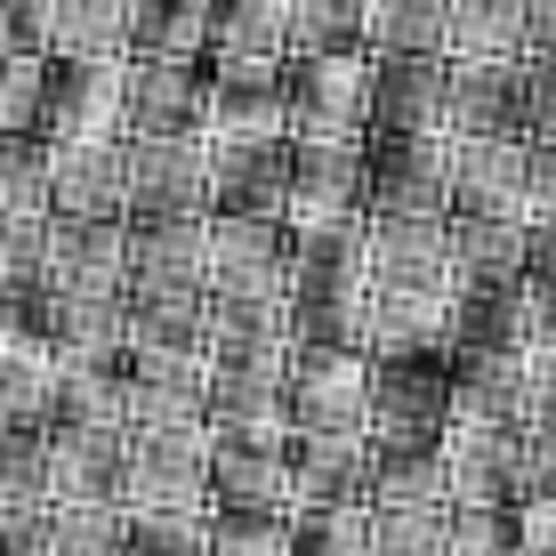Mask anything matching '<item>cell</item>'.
I'll return each instance as SVG.
<instances>
[{"mask_svg":"<svg viewBox=\"0 0 556 556\" xmlns=\"http://www.w3.org/2000/svg\"><path fill=\"white\" fill-rule=\"evenodd\" d=\"M371 251V363L379 355H452L459 275L452 218H363Z\"/></svg>","mask_w":556,"mask_h":556,"instance_id":"1","label":"cell"},{"mask_svg":"<svg viewBox=\"0 0 556 556\" xmlns=\"http://www.w3.org/2000/svg\"><path fill=\"white\" fill-rule=\"evenodd\" d=\"M282 315H291V348H355V355H371V251H363V226L291 242Z\"/></svg>","mask_w":556,"mask_h":556,"instance_id":"2","label":"cell"},{"mask_svg":"<svg viewBox=\"0 0 556 556\" xmlns=\"http://www.w3.org/2000/svg\"><path fill=\"white\" fill-rule=\"evenodd\" d=\"M363 218H371V138H291V194H282L291 242Z\"/></svg>","mask_w":556,"mask_h":556,"instance_id":"3","label":"cell"},{"mask_svg":"<svg viewBox=\"0 0 556 556\" xmlns=\"http://www.w3.org/2000/svg\"><path fill=\"white\" fill-rule=\"evenodd\" d=\"M282 122L291 138H371V49L282 56Z\"/></svg>","mask_w":556,"mask_h":556,"instance_id":"4","label":"cell"},{"mask_svg":"<svg viewBox=\"0 0 556 556\" xmlns=\"http://www.w3.org/2000/svg\"><path fill=\"white\" fill-rule=\"evenodd\" d=\"M282 428L291 435H371V355H355V348H291Z\"/></svg>","mask_w":556,"mask_h":556,"instance_id":"5","label":"cell"},{"mask_svg":"<svg viewBox=\"0 0 556 556\" xmlns=\"http://www.w3.org/2000/svg\"><path fill=\"white\" fill-rule=\"evenodd\" d=\"M210 419L194 428H138L129 435V476H122V508L153 516V508H210Z\"/></svg>","mask_w":556,"mask_h":556,"instance_id":"6","label":"cell"},{"mask_svg":"<svg viewBox=\"0 0 556 556\" xmlns=\"http://www.w3.org/2000/svg\"><path fill=\"white\" fill-rule=\"evenodd\" d=\"M444 428H452V355H379L371 444H444Z\"/></svg>","mask_w":556,"mask_h":556,"instance_id":"7","label":"cell"},{"mask_svg":"<svg viewBox=\"0 0 556 556\" xmlns=\"http://www.w3.org/2000/svg\"><path fill=\"white\" fill-rule=\"evenodd\" d=\"M452 169L459 138H371V218H452Z\"/></svg>","mask_w":556,"mask_h":556,"instance_id":"8","label":"cell"},{"mask_svg":"<svg viewBox=\"0 0 556 556\" xmlns=\"http://www.w3.org/2000/svg\"><path fill=\"white\" fill-rule=\"evenodd\" d=\"M210 146V210L282 218L291 194V129H202Z\"/></svg>","mask_w":556,"mask_h":556,"instance_id":"9","label":"cell"},{"mask_svg":"<svg viewBox=\"0 0 556 556\" xmlns=\"http://www.w3.org/2000/svg\"><path fill=\"white\" fill-rule=\"evenodd\" d=\"M452 138H532V56H452Z\"/></svg>","mask_w":556,"mask_h":556,"instance_id":"10","label":"cell"},{"mask_svg":"<svg viewBox=\"0 0 556 556\" xmlns=\"http://www.w3.org/2000/svg\"><path fill=\"white\" fill-rule=\"evenodd\" d=\"M291 291V226L210 210V299H282Z\"/></svg>","mask_w":556,"mask_h":556,"instance_id":"11","label":"cell"},{"mask_svg":"<svg viewBox=\"0 0 556 556\" xmlns=\"http://www.w3.org/2000/svg\"><path fill=\"white\" fill-rule=\"evenodd\" d=\"M444 484H452V508H525V428L452 419L444 428Z\"/></svg>","mask_w":556,"mask_h":556,"instance_id":"12","label":"cell"},{"mask_svg":"<svg viewBox=\"0 0 556 556\" xmlns=\"http://www.w3.org/2000/svg\"><path fill=\"white\" fill-rule=\"evenodd\" d=\"M49 218H81V226L129 218V138H65V146H49Z\"/></svg>","mask_w":556,"mask_h":556,"instance_id":"13","label":"cell"},{"mask_svg":"<svg viewBox=\"0 0 556 556\" xmlns=\"http://www.w3.org/2000/svg\"><path fill=\"white\" fill-rule=\"evenodd\" d=\"M129 218H210V146L129 138Z\"/></svg>","mask_w":556,"mask_h":556,"instance_id":"14","label":"cell"},{"mask_svg":"<svg viewBox=\"0 0 556 556\" xmlns=\"http://www.w3.org/2000/svg\"><path fill=\"white\" fill-rule=\"evenodd\" d=\"M122 105H129V138H194L202 113H210V65L129 56L122 65Z\"/></svg>","mask_w":556,"mask_h":556,"instance_id":"15","label":"cell"},{"mask_svg":"<svg viewBox=\"0 0 556 556\" xmlns=\"http://www.w3.org/2000/svg\"><path fill=\"white\" fill-rule=\"evenodd\" d=\"M210 508L291 516V435H218L210 444Z\"/></svg>","mask_w":556,"mask_h":556,"instance_id":"16","label":"cell"},{"mask_svg":"<svg viewBox=\"0 0 556 556\" xmlns=\"http://www.w3.org/2000/svg\"><path fill=\"white\" fill-rule=\"evenodd\" d=\"M452 56H371V138H428L444 129Z\"/></svg>","mask_w":556,"mask_h":556,"instance_id":"17","label":"cell"},{"mask_svg":"<svg viewBox=\"0 0 556 556\" xmlns=\"http://www.w3.org/2000/svg\"><path fill=\"white\" fill-rule=\"evenodd\" d=\"M541 348V291L532 275L516 282H468L452 315V355H525Z\"/></svg>","mask_w":556,"mask_h":556,"instance_id":"18","label":"cell"},{"mask_svg":"<svg viewBox=\"0 0 556 556\" xmlns=\"http://www.w3.org/2000/svg\"><path fill=\"white\" fill-rule=\"evenodd\" d=\"M452 210H468V218H525L532 210V138H459Z\"/></svg>","mask_w":556,"mask_h":556,"instance_id":"19","label":"cell"},{"mask_svg":"<svg viewBox=\"0 0 556 556\" xmlns=\"http://www.w3.org/2000/svg\"><path fill=\"white\" fill-rule=\"evenodd\" d=\"M56 65V56H49ZM122 65H56L49 73V113H41V138L65 146V138H129V105H122Z\"/></svg>","mask_w":556,"mask_h":556,"instance_id":"20","label":"cell"},{"mask_svg":"<svg viewBox=\"0 0 556 556\" xmlns=\"http://www.w3.org/2000/svg\"><path fill=\"white\" fill-rule=\"evenodd\" d=\"M371 501V435H291V508Z\"/></svg>","mask_w":556,"mask_h":556,"instance_id":"21","label":"cell"},{"mask_svg":"<svg viewBox=\"0 0 556 556\" xmlns=\"http://www.w3.org/2000/svg\"><path fill=\"white\" fill-rule=\"evenodd\" d=\"M41 56H56V65H113V56H129V0H49Z\"/></svg>","mask_w":556,"mask_h":556,"instance_id":"22","label":"cell"},{"mask_svg":"<svg viewBox=\"0 0 556 556\" xmlns=\"http://www.w3.org/2000/svg\"><path fill=\"white\" fill-rule=\"evenodd\" d=\"M371 56H452V0H363Z\"/></svg>","mask_w":556,"mask_h":556,"instance_id":"23","label":"cell"},{"mask_svg":"<svg viewBox=\"0 0 556 556\" xmlns=\"http://www.w3.org/2000/svg\"><path fill=\"white\" fill-rule=\"evenodd\" d=\"M371 508H452L444 444H371Z\"/></svg>","mask_w":556,"mask_h":556,"instance_id":"24","label":"cell"},{"mask_svg":"<svg viewBox=\"0 0 556 556\" xmlns=\"http://www.w3.org/2000/svg\"><path fill=\"white\" fill-rule=\"evenodd\" d=\"M210 56H291V0H210Z\"/></svg>","mask_w":556,"mask_h":556,"instance_id":"25","label":"cell"},{"mask_svg":"<svg viewBox=\"0 0 556 556\" xmlns=\"http://www.w3.org/2000/svg\"><path fill=\"white\" fill-rule=\"evenodd\" d=\"M452 258H459L468 282L532 275V266H525V218H468V210H452Z\"/></svg>","mask_w":556,"mask_h":556,"instance_id":"26","label":"cell"},{"mask_svg":"<svg viewBox=\"0 0 556 556\" xmlns=\"http://www.w3.org/2000/svg\"><path fill=\"white\" fill-rule=\"evenodd\" d=\"M41 556H129V508L122 501H56Z\"/></svg>","mask_w":556,"mask_h":556,"instance_id":"27","label":"cell"},{"mask_svg":"<svg viewBox=\"0 0 556 556\" xmlns=\"http://www.w3.org/2000/svg\"><path fill=\"white\" fill-rule=\"evenodd\" d=\"M452 56H532L525 0H452Z\"/></svg>","mask_w":556,"mask_h":556,"instance_id":"28","label":"cell"},{"mask_svg":"<svg viewBox=\"0 0 556 556\" xmlns=\"http://www.w3.org/2000/svg\"><path fill=\"white\" fill-rule=\"evenodd\" d=\"M49 56L41 49H0V138H41L49 113Z\"/></svg>","mask_w":556,"mask_h":556,"instance_id":"29","label":"cell"},{"mask_svg":"<svg viewBox=\"0 0 556 556\" xmlns=\"http://www.w3.org/2000/svg\"><path fill=\"white\" fill-rule=\"evenodd\" d=\"M291 556H371V501L291 508Z\"/></svg>","mask_w":556,"mask_h":556,"instance_id":"30","label":"cell"},{"mask_svg":"<svg viewBox=\"0 0 556 556\" xmlns=\"http://www.w3.org/2000/svg\"><path fill=\"white\" fill-rule=\"evenodd\" d=\"M363 49V0H291V56Z\"/></svg>","mask_w":556,"mask_h":556,"instance_id":"31","label":"cell"},{"mask_svg":"<svg viewBox=\"0 0 556 556\" xmlns=\"http://www.w3.org/2000/svg\"><path fill=\"white\" fill-rule=\"evenodd\" d=\"M129 556H210V508L129 516Z\"/></svg>","mask_w":556,"mask_h":556,"instance_id":"32","label":"cell"},{"mask_svg":"<svg viewBox=\"0 0 556 556\" xmlns=\"http://www.w3.org/2000/svg\"><path fill=\"white\" fill-rule=\"evenodd\" d=\"M210 556H291V516L210 508Z\"/></svg>","mask_w":556,"mask_h":556,"instance_id":"33","label":"cell"},{"mask_svg":"<svg viewBox=\"0 0 556 556\" xmlns=\"http://www.w3.org/2000/svg\"><path fill=\"white\" fill-rule=\"evenodd\" d=\"M452 508H371V556H444Z\"/></svg>","mask_w":556,"mask_h":556,"instance_id":"34","label":"cell"},{"mask_svg":"<svg viewBox=\"0 0 556 556\" xmlns=\"http://www.w3.org/2000/svg\"><path fill=\"white\" fill-rule=\"evenodd\" d=\"M444 556H525L516 548V508H452Z\"/></svg>","mask_w":556,"mask_h":556,"instance_id":"35","label":"cell"},{"mask_svg":"<svg viewBox=\"0 0 556 556\" xmlns=\"http://www.w3.org/2000/svg\"><path fill=\"white\" fill-rule=\"evenodd\" d=\"M525 501H556V428H525Z\"/></svg>","mask_w":556,"mask_h":556,"instance_id":"36","label":"cell"},{"mask_svg":"<svg viewBox=\"0 0 556 556\" xmlns=\"http://www.w3.org/2000/svg\"><path fill=\"white\" fill-rule=\"evenodd\" d=\"M516 548L525 556H556V501H525L516 508Z\"/></svg>","mask_w":556,"mask_h":556,"instance_id":"37","label":"cell"},{"mask_svg":"<svg viewBox=\"0 0 556 556\" xmlns=\"http://www.w3.org/2000/svg\"><path fill=\"white\" fill-rule=\"evenodd\" d=\"M525 25H532V56H556V0H525Z\"/></svg>","mask_w":556,"mask_h":556,"instance_id":"38","label":"cell"}]
</instances>
